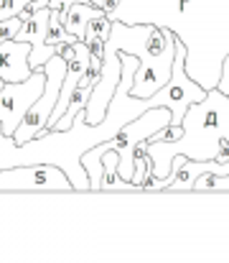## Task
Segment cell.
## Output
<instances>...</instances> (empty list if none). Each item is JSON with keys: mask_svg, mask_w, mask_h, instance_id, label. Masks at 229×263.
<instances>
[{"mask_svg": "<svg viewBox=\"0 0 229 263\" xmlns=\"http://www.w3.org/2000/svg\"><path fill=\"white\" fill-rule=\"evenodd\" d=\"M110 18L171 28L189 49L186 72L204 89L217 87L229 51V0H122Z\"/></svg>", "mask_w": 229, "mask_h": 263, "instance_id": "cell-1", "label": "cell"}, {"mask_svg": "<svg viewBox=\"0 0 229 263\" xmlns=\"http://www.w3.org/2000/svg\"><path fill=\"white\" fill-rule=\"evenodd\" d=\"M183 133L176 141H148L153 174L165 181L173 156H189L196 161H212L219 146L229 141V95L219 87L206 89L204 100L191 102L183 112Z\"/></svg>", "mask_w": 229, "mask_h": 263, "instance_id": "cell-2", "label": "cell"}, {"mask_svg": "<svg viewBox=\"0 0 229 263\" xmlns=\"http://www.w3.org/2000/svg\"><path fill=\"white\" fill-rule=\"evenodd\" d=\"M44 72H46V85H44L41 97L28 107V112L20 118L18 128L13 130V143L15 146H23V143L33 141L38 133L46 130V123H49V118H51V112L56 107L61 82H64V74H67V59L61 54H54L51 59H46Z\"/></svg>", "mask_w": 229, "mask_h": 263, "instance_id": "cell-3", "label": "cell"}, {"mask_svg": "<svg viewBox=\"0 0 229 263\" xmlns=\"http://www.w3.org/2000/svg\"><path fill=\"white\" fill-rule=\"evenodd\" d=\"M186 54H189L186 44L176 36V57H173V67H171V77L155 92L158 105L171 110V123L173 125H181L183 112L189 110V105L204 100V95H206V89L186 72Z\"/></svg>", "mask_w": 229, "mask_h": 263, "instance_id": "cell-4", "label": "cell"}, {"mask_svg": "<svg viewBox=\"0 0 229 263\" xmlns=\"http://www.w3.org/2000/svg\"><path fill=\"white\" fill-rule=\"evenodd\" d=\"M0 192H74L67 172L51 161L0 169Z\"/></svg>", "mask_w": 229, "mask_h": 263, "instance_id": "cell-5", "label": "cell"}, {"mask_svg": "<svg viewBox=\"0 0 229 263\" xmlns=\"http://www.w3.org/2000/svg\"><path fill=\"white\" fill-rule=\"evenodd\" d=\"M44 85H46V72L41 67V69H33L28 80L8 82L5 89H0V128H3L5 136L13 138V130L18 128L20 118L41 97Z\"/></svg>", "mask_w": 229, "mask_h": 263, "instance_id": "cell-6", "label": "cell"}, {"mask_svg": "<svg viewBox=\"0 0 229 263\" xmlns=\"http://www.w3.org/2000/svg\"><path fill=\"white\" fill-rule=\"evenodd\" d=\"M122 77V59H120V46L115 39H107L105 41V54H102V69H99V80L97 85L92 87V95L87 100V107H84V120L97 125L105 112H107V105L117 89V82Z\"/></svg>", "mask_w": 229, "mask_h": 263, "instance_id": "cell-7", "label": "cell"}, {"mask_svg": "<svg viewBox=\"0 0 229 263\" xmlns=\"http://www.w3.org/2000/svg\"><path fill=\"white\" fill-rule=\"evenodd\" d=\"M49 13L51 8H41V10H33V15L28 21H23V26L18 28L15 39L18 41H28L31 44V57H28V64L31 69H41L46 64V59H51L56 54V46H49L46 44V31H49Z\"/></svg>", "mask_w": 229, "mask_h": 263, "instance_id": "cell-8", "label": "cell"}, {"mask_svg": "<svg viewBox=\"0 0 229 263\" xmlns=\"http://www.w3.org/2000/svg\"><path fill=\"white\" fill-rule=\"evenodd\" d=\"M229 174V166L219 164V161H196L189 156H173L171 161V174L165 176V186L163 192H194V181L201 174Z\"/></svg>", "mask_w": 229, "mask_h": 263, "instance_id": "cell-9", "label": "cell"}, {"mask_svg": "<svg viewBox=\"0 0 229 263\" xmlns=\"http://www.w3.org/2000/svg\"><path fill=\"white\" fill-rule=\"evenodd\" d=\"M31 44L28 41H18V39H8L0 44V77L5 82H23L31 77Z\"/></svg>", "mask_w": 229, "mask_h": 263, "instance_id": "cell-10", "label": "cell"}, {"mask_svg": "<svg viewBox=\"0 0 229 263\" xmlns=\"http://www.w3.org/2000/svg\"><path fill=\"white\" fill-rule=\"evenodd\" d=\"M117 151L107 148L102 154V181H99V192H140V186H135L133 181H125L117 172Z\"/></svg>", "mask_w": 229, "mask_h": 263, "instance_id": "cell-11", "label": "cell"}, {"mask_svg": "<svg viewBox=\"0 0 229 263\" xmlns=\"http://www.w3.org/2000/svg\"><path fill=\"white\" fill-rule=\"evenodd\" d=\"M99 8H94L92 3H72L69 5V10H67V18H64V28H67V33H72L74 39H84V31H87V23H89V18L97 13Z\"/></svg>", "mask_w": 229, "mask_h": 263, "instance_id": "cell-12", "label": "cell"}, {"mask_svg": "<svg viewBox=\"0 0 229 263\" xmlns=\"http://www.w3.org/2000/svg\"><path fill=\"white\" fill-rule=\"evenodd\" d=\"M110 31H112V18L99 8L92 18H89V23H87V31H84V44L89 46V44H94V41H107L110 39Z\"/></svg>", "mask_w": 229, "mask_h": 263, "instance_id": "cell-13", "label": "cell"}, {"mask_svg": "<svg viewBox=\"0 0 229 263\" xmlns=\"http://www.w3.org/2000/svg\"><path fill=\"white\" fill-rule=\"evenodd\" d=\"M194 192H229V174H201L194 181Z\"/></svg>", "mask_w": 229, "mask_h": 263, "instance_id": "cell-14", "label": "cell"}, {"mask_svg": "<svg viewBox=\"0 0 229 263\" xmlns=\"http://www.w3.org/2000/svg\"><path fill=\"white\" fill-rule=\"evenodd\" d=\"M20 26H23V18L20 15H13V18L0 21V44L8 41V39H15V33H18Z\"/></svg>", "mask_w": 229, "mask_h": 263, "instance_id": "cell-15", "label": "cell"}, {"mask_svg": "<svg viewBox=\"0 0 229 263\" xmlns=\"http://www.w3.org/2000/svg\"><path fill=\"white\" fill-rule=\"evenodd\" d=\"M28 3H31V0H0V21L18 15V13H20Z\"/></svg>", "mask_w": 229, "mask_h": 263, "instance_id": "cell-16", "label": "cell"}, {"mask_svg": "<svg viewBox=\"0 0 229 263\" xmlns=\"http://www.w3.org/2000/svg\"><path fill=\"white\" fill-rule=\"evenodd\" d=\"M217 87L222 89L224 95H229V51H227V57L222 59V72H219V82H217Z\"/></svg>", "mask_w": 229, "mask_h": 263, "instance_id": "cell-17", "label": "cell"}, {"mask_svg": "<svg viewBox=\"0 0 229 263\" xmlns=\"http://www.w3.org/2000/svg\"><path fill=\"white\" fill-rule=\"evenodd\" d=\"M120 3H122V0H107V5H105V13L110 15V13H112V10H115V8H117Z\"/></svg>", "mask_w": 229, "mask_h": 263, "instance_id": "cell-18", "label": "cell"}, {"mask_svg": "<svg viewBox=\"0 0 229 263\" xmlns=\"http://www.w3.org/2000/svg\"><path fill=\"white\" fill-rule=\"evenodd\" d=\"M87 3H92L94 8H102V10H105V5H107V0H87Z\"/></svg>", "mask_w": 229, "mask_h": 263, "instance_id": "cell-19", "label": "cell"}, {"mask_svg": "<svg viewBox=\"0 0 229 263\" xmlns=\"http://www.w3.org/2000/svg\"><path fill=\"white\" fill-rule=\"evenodd\" d=\"M5 85H8V82H5V80L0 77V89H5Z\"/></svg>", "mask_w": 229, "mask_h": 263, "instance_id": "cell-20", "label": "cell"}]
</instances>
